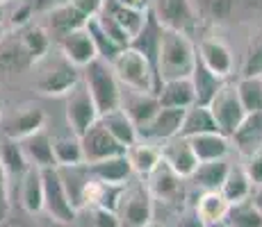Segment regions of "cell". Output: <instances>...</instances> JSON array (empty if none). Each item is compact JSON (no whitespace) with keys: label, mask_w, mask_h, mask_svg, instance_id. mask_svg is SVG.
<instances>
[{"label":"cell","mask_w":262,"mask_h":227,"mask_svg":"<svg viewBox=\"0 0 262 227\" xmlns=\"http://www.w3.org/2000/svg\"><path fill=\"white\" fill-rule=\"evenodd\" d=\"M196 62V45L189 34L176 32V30H162L158 50V80L160 84L167 80L189 78Z\"/></svg>","instance_id":"cell-1"},{"label":"cell","mask_w":262,"mask_h":227,"mask_svg":"<svg viewBox=\"0 0 262 227\" xmlns=\"http://www.w3.org/2000/svg\"><path fill=\"white\" fill-rule=\"evenodd\" d=\"M110 64H112L114 75L123 89L139 91V93H158V75L148 64V59L135 48H130V45L123 48Z\"/></svg>","instance_id":"cell-2"},{"label":"cell","mask_w":262,"mask_h":227,"mask_svg":"<svg viewBox=\"0 0 262 227\" xmlns=\"http://www.w3.org/2000/svg\"><path fill=\"white\" fill-rule=\"evenodd\" d=\"M82 82L87 87L89 95L94 98L98 114H107L112 109H119L121 105V84L112 70V64L96 57L92 64L82 68Z\"/></svg>","instance_id":"cell-3"},{"label":"cell","mask_w":262,"mask_h":227,"mask_svg":"<svg viewBox=\"0 0 262 227\" xmlns=\"http://www.w3.org/2000/svg\"><path fill=\"white\" fill-rule=\"evenodd\" d=\"M39 78H37V89L43 95H67L75 84L80 82L82 73L78 66H73L62 53L57 57H50V53L43 59H39Z\"/></svg>","instance_id":"cell-4"},{"label":"cell","mask_w":262,"mask_h":227,"mask_svg":"<svg viewBox=\"0 0 262 227\" xmlns=\"http://www.w3.org/2000/svg\"><path fill=\"white\" fill-rule=\"evenodd\" d=\"M117 214L121 223L125 227H148L153 223V195H150L148 186H123Z\"/></svg>","instance_id":"cell-5"},{"label":"cell","mask_w":262,"mask_h":227,"mask_svg":"<svg viewBox=\"0 0 262 227\" xmlns=\"http://www.w3.org/2000/svg\"><path fill=\"white\" fill-rule=\"evenodd\" d=\"M150 14L164 30H176L189 37L199 25V9L191 0H153Z\"/></svg>","instance_id":"cell-6"},{"label":"cell","mask_w":262,"mask_h":227,"mask_svg":"<svg viewBox=\"0 0 262 227\" xmlns=\"http://www.w3.org/2000/svg\"><path fill=\"white\" fill-rule=\"evenodd\" d=\"M208 109H210V114L214 116L219 132L226 136L233 134L235 128H237L246 116L244 107H242V103H239L237 87H235V82H228V80L224 82V87L216 91L214 98L210 100Z\"/></svg>","instance_id":"cell-7"},{"label":"cell","mask_w":262,"mask_h":227,"mask_svg":"<svg viewBox=\"0 0 262 227\" xmlns=\"http://www.w3.org/2000/svg\"><path fill=\"white\" fill-rule=\"evenodd\" d=\"M98 118H100V114H98V109H96L94 98L89 95L82 78H80V82L67 93V123H69V130H71L73 134L82 136L94 123H98Z\"/></svg>","instance_id":"cell-8"},{"label":"cell","mask_w":262,"mask_h":227,"mask_svg":"<svg viewBox=\"0 0 262 227\" xmlns=\"http://www.w3.org/2000/svg\"><path fill=\"white\" fill-rule=\"evenodd\" d=\"M43 178V214L48 218H57V220H67V223H73L78 211L69 200V193L64 189L62 175H59L57 168H46L41 170Z\"/></svg>","instance_id":"cell-9"},{"label":"cell","mask_w":262,"mask_h":227,"mask_svg":"<svg viewBox=\"0 0 262 227\" xmlns=\"http://www.w3.org/2000/svg\"><path fill=\"white\" fill-rule=\"evenodd\" d=\"M80 145H82V161L84 164H96V161L125 155V148L103 128V125H100V120L94 123L87 132L80 136Z\"/></svg>","instance_id":"cell-10"},{"label":"cell","mask_w":262,"mask_h":227,"mask_svg":"<svg viewBox=\"0 0 262 227\" xmlns=\"http://www.w3.org/2000/svg\"><path fill=\"white\" fill-rule=\"evenodd\" d=\"M0 120H3V134L7 139L23 141L25 136L46 128V112L34 107V105H23V107H16L12 112L3 114Z\"/></svg>","instance_id":"cell-11"},{"label":"cell","mask_w":262,"mask_h":227,"mask_svg":"<svg viewBox=\"0 0 262 227\" xmlns=\"http://www.w3.org/2000/svg\"><path fill=\"white\" fill-rule=\"evenodd\" d=\"M57 43H59V53H62L73 66H78L80 70L98 57L94 39H92V34H89V30L84 28V25L78 28V30H71V32L62 34V37L57 39Z\"/></svg>","instance_id":"cell-12"},{"label":"cell","mask_w":262,"mask_h":227,"mask_svg":"<svg viewBox=\"0 0 262 227\" xmlns=\"http://www.w3.org/2000/svg\"><path fill=\"white\" fill-rule=\"evenodd\" d=\"M196 57L205 64L214 75L228 80L230 73L235 68V59H233V50L228 48L221 39L216 37H203L196 45Z\"/></svg>","instance_id":"cell-13"},{"label":"cell","mask_w":262,"mask_h":227,"mask_svg":"<svg viewBox=\"0 0 262 227\" xmlns=\"http://www.w3.org/2000/svg\"><path fill=\"white\" fill-rule=\"evenodd\" d=\"M160 155H162L164 164L183 180H189L196 166H199V159L191 150L189 139H183V136H173V139L160 143Z\"/></svg>","instance_id":"cell-14"},{"label":"cell","mask_w":262,"mask_h":227,"mask_svg":"<svg viewBox=\"0 0 262 227\" xmlns=\"http://www.w3.org/2000/svg\"><path fill=\"white\" fill-rule=\"evenodd\" d=\"M119 107L128 114V118L135 123L137 134H139V130H144L146 125L153 120V116L158 114L160 100L155 93H139V91H130V89L121 87V105Z\"/></svg>","instance_id":"cell-15"},{"label":"cell","mask_w":262,"mask_h":227,"mask_svg":"<svg viewBox=\"0 0 262 227\" xmlns=\"http://www.w3.org/2000/svg\"><path fill=\"white\" fill-rule=\"evenodd\" d=\"M185 109H173V107H160L158 114L153 116L144 130H139V139L150 141V143H164V141L173 139L180 134V125H183Z\"/></svg>","instance_id":"cell-16"},{"label":"cell","mask_w":262,"mask_h":227,"mask_svg":"<svg viewBox=\"0 0 262 227\" xmlns=\"http://www.w3.org/2000/svg\"><path fill=\"white\" fill-rule=\"evenodd\" d=\"M230 143H233V150L242 159L260 153L262 150V112L246 114L244 120L230 134Z\"/></svg>","instance_id":"cell-17"},{"label":"cell","mask_w":262,"mask_h":227,"mask_svg":"<svg viewBox=\"0 0 262 227\" xmlns=\"http://www.w3.org/2000/svg\"><path fill=\"white\" fill-rule=\"evenodd\" d=\"M183 178L176 175L164 161H160L158 168L148 175V191L153 195V200H162V203H178L185 195Z\"/></svg>","instance_id":"cell-18"},{"label":"cell","mask_w":262,"mask_h":227,"mask_svg":"<svg viewBox=\"0 0 262 227\" xmlns=\"http://www.w3.org/2000/svg\"><path fill=\"white\" fill-rule=\"evenodd\" d=\"M18 143H21L23 155L30 166H34L39 170L57 168V161H55V153H53V141H50V134L46 130H39V132L25 136Z\"/></svg>","instance_id":"cell-19"},{"label":"cell","mask_w":262,"mask_h":227,"mask_svg":"<svg viewBox=\"0 0 262 227\" xmlns=\"http://www.w3.org/2000/svg\"><path fill=\"white\" fill-rule=\"evenodd\" d=\"M189 145L194 150L196 159L201 161H214V159H228L233 153V143L230 136L221 134V132H205V134H196L189 139Z\"/></svg>","instance_id":"cell-20"},{"label":"cell","mask_w":262,"mask_h":227,"mask_svg":"<svg viewBox=\"0 0 262 227\" xmlns=\"http://www.w3.org/2000/svg\"><path fill=\"white\" fill-rule=\"evenodd\" d=\"M94 180L103 182V184H112V186H125L128 180L133 178V168H130V161L125 155L119 157H110L103 161H96V164H84Z\"/></svg>","instance_id":"cell-21"},{"label":"cell","mask_w":262,"mask_h":227,"mask_svg":"<svg viewBox=\"0 0 262 227\" xmlns=\"http://www.w3.org/2000/svg\"><path fill=\"white\" fill-rule=\"evenodd\" d=\"M158 100L160 107H173V109H189L191 105H196V95L194 87H191L189 78H180V80H167L160 84L158 89Z\"/></svg>","instance_id":"cell-22"},{"label":"cell","mask_w":262,"mask_h":227,"mask_svg":"<svg viewBox=\"0 0 262 227\" xmlns=\"http://www.w3.org/2000/svg\"><path fill=\"white\" fill-rule=\"evenodd\" d=\"M125 157L130 161V168H133V175H139V178H148L158 164L162 161V155H160V145L150 143V141H142L133 143L130 148H125Z\"/></svg>","instance_id":"cell-23"},{"label":"cell","mask_w":262,"mask_h":227,"mask_svg":"<svg viewBox=\"0 0 262 227\" xmlns=\"http://www.w3.org/2000/svg\"><path fill=\"white\" fill-rule=\"evenodd\" d=\"M191 87H194V95H196V105H205L208 107L210 100L216 95V91L224 87L226 80L219 78V75H214L212 70L205 66L203 62H201L199 57H196L194 62V68H191Z\"/></svg>","instance_id":"cell-24"},{"label":"cell","mask_w":262,"mask_h":227,"mask_svg":"<svg viewBox=\"0 0 262 227\" xmlns=\"http://www.w3.org/2000/svg\"><path fill=\"white\" fill-rule=\"evenodd\" d=\"M18 195H21V205L28 214H41L43 211V178L41 170L30 166L25 170V175L21 178V189H18Z\"/></svg>","instance_id":"cell-25"},{"label":"cell","mask_w":262,"mask_h":227,"mask_svg":"<svg viewBox=\"0 0 262 227\" xmlns=\"http://www.w3.org/2000/svg\"><path fill=\"white\" fill-rule=\"evenodd\" d=\"M98 120H100V125H103V128L107 130L121 145H123V148H130L133 143L139 141L137 128H135V123L128 118V114H125L121 107L112 109V112H107V114H100Z\"/></svg>","instance_id":"cell-26"},{"label":"cell","mask_w":262,"mask_h":227,"mask_svg":"<svg viewBox=\"0 0 262 227\" xmlns=\"http://www.w3.org/2000/svg\"><path fill=\"white\" fill-rule=\"evenodd\" d=\"M230 159H214V161H201L196 170L191 173V182L203 191H219L224 184L226 175L230 170Z\"/></svg>","instance_id":"cell-27"},{"label":"cell","mask_w":262,"mask_h":227,"mask_svg":"<svg viewBox=\"0 0 262 227\" xmlns=\"http://www.w3.org/2000/svg\"><path fill=\"white\" fill-rule=\"evenodd\" d=\"M230 203L221 195V191H203L196 200L194 214L201 218L203 225H212V223H224L228 216Z\"/></svg>","instance_id":"cell-28"},{"label":"cell","mask_w":262,"mask_h":227,"mask_svg":"<svg viewBox=\"0 0 262 227\" xmlns=\"http://www.w3.org/2000/svg\"><path fill=\"white\" fill-rule=\"evenodd\" d=\"M100 12H105L110 18H114L125 32L130 34V39H135L146 25V16L148 12H139V9H130L125 5H119L114 0H103L100 5Z\"/></svg>","instance_id":"cell-29"},{"label":"cell","mask_w":262,"mask_h":227,"mask_svg":"<svg viewBox=\"0 0 262 227\" xmlns=\"http://www.w3.org/2000/svg\"><path fill=\"white\" fill-rule=\"evenodd\" d=\"M205 132H219L214 116L210 114V109L205 107V105H191L189 109H185L183 125H180V134L178 136H183V139H191V136L205 134Z\"/></svg>","instance_id":"cell-30"},{"label":"cell","mask_w":262,"mask_h":227,"mask_svg":"<svg viewBox=\"0 0 262 227\" xmlns=\"http://www.w3.org/2000/svg\"><path fill=\"white\" fill-rule=\"evenodd\" d=\"M18 43H21L23 53L28 55L30 64H37L50 53V37L41 25H25L18 32Z\"/></svg>","instance_id":"cell-31"},{"label":"cell","mask_w":262,"mask_h":227,"mask_svg":"<svg viewBox=\"0 0 262 227\" xmlns=\"http://www.w3.org/2000/svg\"><path fill=\"white\" fill-rule=\"evenodd\" d=\"M219 191L230 205L251 198V193H253V184H251L249 175L244 173V166L230 164V170H228V175H226V180H224V184H221Z\"/></svg>","instance_id":"cell-32"},{"label":"cell","mask_w":262,"mask_h":227,"mask_svg":"<svg viewBox=\"0 0 262 227\" xmlns=\"http://www.w3.org/2000/svg\"><path fill=\"white\" fill-rule=\"evenodd\" d=\"M53 141V153H55V161L59 166H78L84 164L82 161V145H80V136L73 134L69 130L67 134H55L50 136Z\"/></svg>","instance_id":"cell-33"},{"label":"cell","mask_w":262,"mask_h":227,"mask_svg":"<svg viewBox=\"0 0 262 227\" xmlns=\"http://www.w3.org/2000/svg\"><path fill=\"white\" fill-rule=\"evenodd\" d=\"M87 21H89V18L84 16L80 9H75L71 3L62 5V7L53 9V12H48V25H50V30L57 34V39L62 37V34L71 32V30L82 28Z\"/></svg>","instance_id":"cell-34"},{"label":"cell","mask_w":262,"mask_h":227,"mask_svg":"<svg viewBox=\"0 0 262 227\" xmlns=\"http://www.w3.org/2000/svg\"><path fill=\"white\" fill-rule=\"evenodd\" d=\"M0 164H3L7 178H18V180H21L25 175V170L30 168L21 143L14 139H7V136H5V141L0 143Z\"/></svg>","instance_id":"cell-35"},{"label":"cell","mask_w":262,"mask_h":227,"mask_svg":"<svg viewBox=\"0 0 262 227\" xmlns=\"http://www.w3.org/2000/svg\"><path fill=\"white\" fill-rule=\"evenodd\" d=\"M224 223L228 227H262V211L255 207L253 200L246 198L242 203L230 205Z\"/></svg>","instance_id":"cell-36"},{"label":"cell","mask_w":262,"mask_h":227,"mask_svg":"<svg viewBox=\"0 0 262 227\" xmlns=\"http://www.w3.org/2000/svg\"><path fill=\"white\" fill-rule=\"evenodd\" d=\"M260 75H262V25L255 28V32L251 34L239 68V78H260Z\"/></svg>","instance_id":"cell-37"},{"label":"cell","mask_w":262,"mask_h":227,"mask_svg":"<svg viewBox=\"0 0 262 227\" xmlns=\"http://www.w3.org/2000/svg\"><path fill=\"white\" fill-rule=\"evenodd\" d=\"M239 103L246 114L262 112V80L260 78H239L235 82Z\"/></svg>","instance_id":"cell-38"},{"label":"cell","mask_w":262,"mask_h":227,"mask_svg":"<svg viewBox=\"0 0 262 227\" xmlns=\"http://www.w3.org/2000/svg\"><path fill=\"white\" fill-rule=\"evenodd\" d=\"M237 9V0H199V12L212 23H228Z\"/></svg>","instance_id":"cell-39"},{"label":"cell","mask_w":262,"mask_h":227,"mask_svg":"<svg viewBox=\"0 0 262 227\" xmlns=\"http://www.w3.org/2000/svg\"><path fill=\"white\" fill-rule=\"evenodd\" d=\"M84 28L89 30V34H92V39H94V45H96V53H98V57L100 59H105V62H112L114 57L121 53V45H117L112 41V39L107 37V34L100 30V25L96 23V18L92 16L87 23H84Z\"/></svg>","instance_id":"cell-40"},{"label":"cell","mask_w":262,"mask_h":227,"mask_svg":"<svg viewBox=\"0 0 262 227\" xmlns=\"http://www.w3.org/2000/svg\"><path fill=\"white\" fill-rule=\"evenodd\" d=\"M94 18H96V23L100 25V30H103V32L107 34V37L112 39L114 43H117V45H121V48H128L133 39H130V34L125 32V30L121 28V25H119L117 21H114V18H110V16H107V14H105V12H98V14H96Z\"/></svg>","instance_id":"cell-41"},{"label":"cell","mask_w":262,"mask_h":227,"mask_svg":"<svg viewBox=\"0 0 262 227\" xmlns=\"http://www.w3.org/2000/svg\"><path fill=\"white\" fill-rule=\"evenodd\" d=\"M242 166H244V173L249 175L251 184L260 186L262 184V150L255 155H251V157H244V161H242Z\"/></svg>","instance_id":"cell-42"},{"label":"cell","mask_w":262,"mask_h":227,"mask_svg":"<svg viewBox=\"0 0 262 227\" xmlns=\"http://www.w3.org/2000/svg\"><path fill=\"white\" fill-rule=\"evenodd\" d=\"M92 216H94V227H123L117 211L105 209V207H94Z\"/></svg>","instance_id":"cell-43"},{"label":"cell","mask_w":262,"mask_h":227,"mask_svg":"<svg viewBox=\"0 0 262 227\" xmlns=\"http://www.w3.org/2000/svg\"><path fill=\"white\" fill-rule=\"evenodd\" d=\"M9 216V178L5 173L3 164H0V225L7 220Z\"/></svg>","instance_id":"cell-44"},{"label":"cell","mask_w":262,"mask_h":227,"mask_svg":"<svg viewBox=\"0 0 262 227\" xmlns=\"http://www.w3.org/2000/svg\"><path fill=\"white\" fill-rule=\"evenodd\" d=\"M32 5L30 3H21L18 5V9L12 14V23L16 25V28H25V25H30V18H32Z\"/></svg>","instance_id":"cell-45"},{"label":"cell","mask_w":262,"mask_h":227,"mask_svg":"<svg viewBox=\"0 0 262 227\" xmlns=\"http://www.w3.org/2000/svg\"><path fill=\"white\" fill-rule=\"evenodd\" d=\"M71 5L75 9H80V12H82L87 18H92V16H96V14L100 12L103 0H71Z\"/></svg>","instance_id":"cell-46"},{"label":"cell","mask_w":262,"mask_h":227,"mask_svg":"<svg viewBox=\"0 0 262 227\" xmlns=\"http://www.w3.org/2000/svg\"><path fill=\"white\" fill-rule=\"evenodd\" d=\"M67 3H71V0H30L34 14H48V12H53V9L67 5Z\"/></svg>","instance_id":"cell-47"},{"label":"cell","mask_w":262,"mask_h":227,"mask_svg":"<svg viewBox=\"0 0 262 227\" xmlns=\"http://www.w3.org/2000/svg\"><path fill=\"white\" fill-rule=\"evenodd\" d=\"M176 227H205V225L201 223V218L194 214V211H187V214H183V216L178 218Z\"/></svg>","instance_id":"cell-48"},{"label":"cell","mask_w":262,"mask_h":227,"mask_svg":"<svg viewBox=\"0 0 262 227\" xmlns=\"http://www.w3.org/2000/svg\"><path fill=\"white\" fill-rule=\"evenodd\" d=\"M119 5H125L130 9H139V12H148L150 9V0H114Z\"/></svg>","instance_id":"cell-49"},{"label":"cell","mask_w":262,"mask_h":227,"mask_svg":"<svg viewBox=\"0 0 262 227\" xmlns=\"http://www.w3.org/2000/svg\"><path fill=\"white\" fill-rule=\"evenodd\" d=\"M41 227H75L73 223H67V220H57V218H48L41 223Z\"/></svg>","instance_id":"cell-50"},{"label":"cell","mask_w":262,"mask_h":227,"mask_svg":"<svg viewBox=\"0 0 262 227\" xmlns=\"http://www.w3.org/2000/svg\"><path fill=\"white\" fill-rule=\"evenodd\" d=\"M251 200H253L255 207H258V209L262 211V184H260V186H255V189H253V193H251Z\"/></svg>","instance_id":"cell-51"},{"label":"cell","mask_w":262,"mask_h":227,"mask_svg":"<svg viewBox=\"0 0 262 227\" xmlns=\"http://www.w3.org/2000/svg\"><path fill=\"white\" fill-rule=\"evenodd\" d=\"M5 32H7V30H5V25L0 23V41H3V39H5Z\"/></svg>","instance_id":"cell-52"},{"label":"cell","mask_w":262,"mask_h":227,"mask_svg":"<svg viewBox=\"0 0 262 227\" xmlns=\"http://www.w3.org/2000/svg\"><path fill=\"white\" fill-rule=\"evenodd\" d=\"M3 114H5V103H3V98H0V118H3Z\"/></svg>","instance_id":"cell-53"},{"label":"cell","mask_w":262,"mask_h":227,"mask_svg":"<svg viewBox=\"0 0 262 227\" xmlns=\"http://www.w3.org/2000/svg\"><path fill=\"white\" fill-rule=\"evenodd\" d=\"M205 227H228L226 223H212V225H205Z\"/></svg>","instance_id":"cell-54"},{"label":"cell","mask_w":262,"mask_h":227,"mask_svg":"<svg viewBox=\"0 0 262 227\" xmlns=\"http://www.w3.org/2000/svg\"><path fill=\"white\" fill-rule=\"evenodd\" d=\"M3 3H16V0H3Z\"/></svg>","instance_id":"cell-55"},{"label":"cell","mask_w":262,"mask_h":227,"mask_svg":"<svg viewBox=\"0 0 262 227\" xmlns=\"http://www.w3.org/2000/svg\"><path fill=\"white\" fill-rule=\"evenodd\" d=\"M260 80H262V75H260Z\"/></svg>","instance_id":"cell-56"}]
</instances>
